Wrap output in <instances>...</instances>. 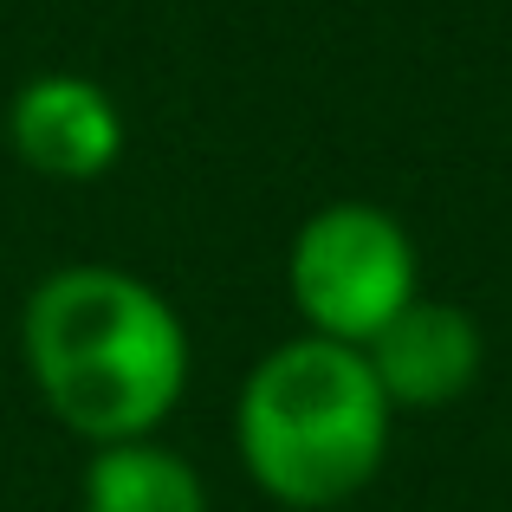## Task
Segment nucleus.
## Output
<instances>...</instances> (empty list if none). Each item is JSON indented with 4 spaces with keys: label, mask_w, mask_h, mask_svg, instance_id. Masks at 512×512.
Returning a JSON list of instances; mask_svg holds the SVG:
<instances>
[{
    "label": "nucleus",
    "mask_w": 512,
    "mask_h": 512,
    "mask_svg": "<svg viewBox=\"0 0 512 512\" xmlns=\"http://www.w3.org/2000/svg\"><path fill=\"white\" fill-rule=\"evenodd\" d=\"M396 409L370 357L331 338L273 344L234 402V448L247 480L286 512L350 506L389 461Z\"/></svg>",
    "instance_id": "obj_2"
},
{
    "label": "nucleus",
    "mask_w": 512,
    "mask_h": 512,
    "mask_svg": "<svg viewBox=\"0 0 512 512\" xmlns=\"http://www.w3.org/2000/svg\"><path fill=\"white\" fill-rule=\"evenodd\" d=\"M20 363L52 422L91 448L143 441L188 396L182 312L124 266H59L20 305Z\"/></svg>",
    "instance_id": "obj_1"
},
{
    "label": "nucleus",
    "mask_w": 512,
    "mask_h": 512,
    "mask_svg": "<svg viewBox=\"0 0 512 512\" xmlns=\"http://www.w3.org/2000/svg\"><path fill=\"white\" fill-rule=\"evenodd\" d=\"M363 357H370L396 415H435V409H454L480 383L487 338H480L474 312H461L454 299H415L409 312L389 318L363 344Z\"/></svg>",
    "instance_id": "obj_5"
},
{
    "label": "nucleus",
    "mask_w": 512,
    "mask_h": 512,
    "mask_svg": "<svg viewBox=\"0 0 512 512\" xmlns=\"http://www.w3.org/2000/svg\"><path fill=\"white\" fill-rule=\"evenodd\" d=\"M292 312L312 338L363 350L389 318L422 299V260L409 227L376 201H325L305 214L286 253Z\"/></svg>",
    "instance_id": "obj_3"
},
{
    "label": "nucleus",
    "mask_w": 512,
    "mask_h": 512,
    "mask_svg": "<svg viewBox=\"0 0 512 512\" xmlns=\"http://www.w3.org/2000/svg\"><path fill=\"white\" fill-rule=\"evenodd\" d=\"M78 500H85V512H208V480L195 474L188 454L143 435L91 448Z\"/></svg>",
    "instance_id": "obj_6"
},
{
    "label": "nucleus",
    "mask_w": 512,
    "mask_h": 512,
    "mask_svg": "<svg viewBox=\"0 0 512 512\" xmlns=\"http://www.w3.org/2000/svg\"><path fill=\"white\" fill-rule=\"evenodd\" d=\"M7 143L46 182H98L124 156V111L85 72H39L7 104Z\"/></svg>",
    "instance_id": "obj_4"
}]
</instances>
